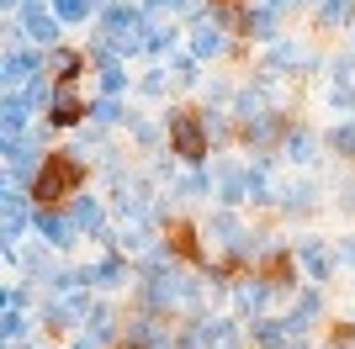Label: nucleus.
Returning <instances> with one entry per match:
<instances>
[{
    "label": "nucleus",
    "instance_id": "obj_1",
    "mask_svg": "<svg viewBox=\"0 0 355 349\" xmlns=\"http://www.w3.org/2000/svg\"><path fill=\"white\" fill-rule=\"evenodd\" d=\"M292 254L302 260V270H308V280H313V286H324V280L334 276V254H329V244H324V238H313V233H308V238H297V249H292Z\"/></svg>",
    "mask_w": 355,
    "mask_h": 349
},
{
    "label": "nucleus",
    "instance_id": "obj_3",
    "mask_svg": "<svg viewBox=\"0 0 355 349\" xmlns=\"http://www.w3.org/2000/svg\"><path fill=\"white\" fill-rule=\"evenodd\" d=\"M302 58H308V53H302V48H297L292 37H276V43H270V53H266V64H260V69H266L270 80H276V74H292L297 64H302Z\"/></svg>",
    "mask_w": 355,
    "mask_h": 349
},
{
    "label": "nucleus",
    "instance_id": "obj_10",
    "mask_svg": "<svg viewBox=\"0 0 355 349\" xmlns=\"http://www.w3.org/2000/svg\"><path fill=\"white\" fill-rule=\"evenodd\" d=\"M350 16H355V0H329L324 11H318V21H324V27H345Z\"/></svg>",
    "mask_w": 355,
    "mask_h": 349
},
{
    "label": "nucleus",
    "instance_id": "obj_6",
    "mask_svg": "<svg viewBox=\"0 0 355 349\" xmlns=\"http://www.w3.org/2000/svg\"><path fill=\"white\" fill-rule=\"evenodd\" d=\"M276 196H282V206H286V212H308V206L318 202V190H313V180H292V186H282Z\"/></svg>",
    "mask_w": 355,
    "mask_h": 349
},
{
    "label": "nucleus",
    "instance_id": "obj_8",
    "mask_svg": "<svg viewBox=\"0 0 355 349\" xmlns=\"http://www.w3.org/2000/svg\"><path fill=\"white\" fill-rule=\"evenodd\" d=\"M196 339H202L207 349H239L234 323H202V328H196Z\"/></svg>",
    "mask_w": 355,
    "mask_h": 349
},
{
    "label": "nucleus",
    "instance_id": "obj_7",
    "mask_svg": "<svg viewBox=\"0 0 355 349\" xmlns=\"http://www.w3.org/2000/svg\"><path fill=\"white\" fill-rule=\"evenodd\" d=\"M270 296H276V291H270L266 276H254V280H244V286H239V307H244V312H260Z\"/></svg>",
    "mask_w": 355,
    "mask_h": 349
},
{
    "label": "nucleus",
    "instance_id": "obj_4",
    "mask_svg": "<svg viewBox=\"0 0 355 349\" xmlns=\"http://www.w3.org/2000/svg\"><path fill=\"white\" fill-rule=\"evenodd\" d=\"M282 154H286L292 164H313V159H318V138H313L308 127H292V132L282 138Z\"/></svg>",
    "mask_w": 355,
    "mask_h": 349
},
{
    "label": "nucleus",
    "instance_id": "obj_2",
    "mask_svg": "<svg viewBox=\"0 0 355 349\" xmlns=\"http://www.w3.org/2000/svg\"><path fill=\"white\" fill-rule=\"evenodd\" d=\"M170 127H175L180 159H202V154H207V127H202V122H191L186 111H175V116H170Z\"/></svg>",
    "mask_w": 355,
    "mask_h": 349
},
{
    "label": "nucleus",
    "instance_id": "obj_5",
    "mask_svg": "<svg viewBox=\"0 0 355 349\" xmlns=\"http://www.w3.org/2000/svg\"><path fill=\"white\" fill-rule=\"evenodd\" d=\"M250 334H254V344H260V349H286V344H292V334H286L282 318H254Z\"/></svg>",
    "mask_w": 355,
    "mask_h": 349
},
{
    "label": "nucleus",
    "instance_id": "obj_11",
    "mask_svg": "<svg viewBox=\"0 0 355 349\" xmlns=\"http://www.w3.org/2000/svg\"><path fill=\"white\" fill-rule=\"evenodd\" d=\"M329 74H334V85H355V53H340L329 64Z\"/></svg>",
    "mask_w": 355,
    "mask_h": 349
},
{
    "label": "nucleus",
    "instance_id": "obj_13",
    "mask_svg": "<svg viewBox=\"0 0 355 349\" xmlns=\"http://www.w3.org/2000/svg\"><path fill=\"white\" fill-rule=\"evenodd\" d=\"M334 265H350V270H355V238H340V249H334Z\"/></svg>",
    "mask_w": 355,
    "mask_h": 349
},
{
    "label": "nucleus",
    "instance_id": "obj_9",
    "mask_svg": "<svg viewBox=\"0 0 355 349\" xmlns=\"http://www.w3.org/2000/svg\"><path fill=\"white\" fill-rule=\"evenodd\" d=\"M329 148H334L340 159H355V116H345L340 127L329 132Z\"/></svg>",
    "mask_w": 355,
    "mask_h": 349
},
{
    "label": "nucleus",
    "instance_id": "obj_14",
    "mask_svg": "<svg viewBox=\"0 0 355 349\" xmlns=\"http://www.w3.org/2000/svg\"><path fill=\"white\" fill-rule=\"evenodd\" d=\"M254 6H286V0H254Z\"/></svg>",
    "mask_w": 355,
    "mask_h": 349
},
{
    "label": "nucleus",
    "instance_id": "obj_12",
    "mask_svg": "<svg viewBox=\"0 0 355 349\" xmlns=\"http://www.w3.org/2000/svg\"><path fill=\"white\" fill-rule=\"evenodd\" d=\"M223 48H228V37H223V32H212V27L196 32V53H223Z\"/></svg>",
    "mask_w": 355,
    "mask_h": 349
}]
</instances>
